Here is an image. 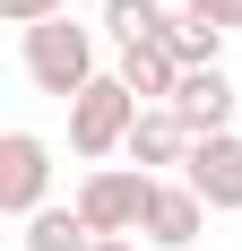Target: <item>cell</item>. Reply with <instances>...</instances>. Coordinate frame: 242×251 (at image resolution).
Here are the masks:
<instances>
[{
	"label": "cell",
	"mask_w": 242,
	"mask_h": 251,
	"mask_svg": "<svg viewBox=\"0 0 242 251\" xmlns=\"http://www.w3.org/2000/svg\"><path fill=\"white\" fill-rule=\"evenodd\" d=\"M147 208H156V174L147 165H96V174L78 182V217L96 234H139Z\"/></svg>",
	"instance_id": "7a4b0ae2"
},
{
	"label": "cell",
	"mask_w": 242,
	"mask_h": 251,
	"mask_svg": "<svg viewBox=\"0 0 242 251\" xmlns=\"http://www.w3.org/2000/svg\"><path fill=\"white\" fill-rule=\"evenodd\" d=\"M191 148H199V130L182 122L173 104H147L139 130H130V165H147V174H156V165H191Z\"/></svg>",
	"instance_id": "52a82bcc"
},
{
	"label": "cell",
	"mask_w": 242,
	"mask_h": 251,
	"mask_svg": "<svg viewBox=\"0 0 242 251\" xmlns=\"http://www.w3.org/2000/svg\"><path fill=\"white\" fill-rule=\"evenodd\" d=\"M191 9H199V18H208V26H225V35H234V26H242V0H191Z\"/></svg>",
	"instance_id": "5bb4252c"
},
{
	"label": "cell",
	"mask_w": 242,
	"mask_h": 251,
	"mask_svg": "<svg viewBox=\"0 0 242 251\" xmlns=\"http://www.w3.org/2000/svg\"><path fill=\"white\" fill-rule=\"evenodd\" d=\"M139 113H147V104L130 96V87H121L113 70H104L96 87H87V96L70 104V148H78V156H113V148H130Z\"/></svg>",
	"instance_id": "3957f363"
},
{
	"label": "cell",
	"mask_w": 242,
	"mask_h": 251,
	"mask_svg": "<svg viewBox=\"0 0 242 251\" xmlns=\"http://www.w3.org/2000/svg\"><path fill=\"white\" fill-rule=\"evenodd\" d=\"M26 78L44 87V96H61V104H78L87 87H96V35L87 26H70V9L61 18H44V26H26Z\"/></svg>",
	"instance_id": "6da1fadb"
},
{
	"label": "cell",
	"mask_w": 242,
	"mask_h": 251,
	"mask_svg": "<svg viewBox=\"0 0 242 251\" xmlns=\"http://www.w3.org/2000/svg\"><path fill=\"white\" fill-rule=\"evenodd\" d=\"M165 52L182 61V70H217V52H225V26H208L199 9H182V18L165 26Z\"/></svg>",
	"instance_id": "8fae6325"
},
{
	"label": "cell",
	"mask_w": 242,
	"mask_h": 251,
	"mask_svg": "<svg viewBox=\"0 0 242 251\" xmlns=\"http://www.w3.org/2000/svg\"><path fill=\"white\" fill-rule=\"evenodd\" d=\"M173 113H182L199 139L225 130V122H234V78H225V70H191V78H182V96H173Z\"/></svg>",
	"instance_id": "9c48e42d"
},
{
	"label": "cell",
	"mask_w": 242,
	"mask_h": 251,
	"mask_svg": "<svg viewBox=\"0 0 242 251\" xmlns=\"http://www.w3.org/2000/svg\"><path fill=\"white\" fill-rule=\"evenodd\" d=\"M61 9H70V0H0L9 26H44V18H61Z\"/></svg>",
	"instance_id": "4fadbf2b"
},
{
	"label": "cell",
	"mask_w": 242,
	"mask_h": 251,
	"mask_svg": "<svg viewBox=\"0 0 242 251\" xmlns=\"http://www.w3.org/2000/svg\"><path fill=\"white\" fill-rule=\"evenodd\" d=\"M113 78H121V87H130L139 104H173L191 70H182V61H173L165 44H130V52H121V70H113Z\"/></svg>",
	"instance_id": "ba28073f"
},
{
	"label": "cell",
	"mask_w": 242,
	"mask_h": 251,
	"mask_svg": "<svg viewBox=\"0 0 242 251\" xmlns=\"http://www.w3.org/2000/svg\"><path fill=\"white\" fill-rule=\"evenodd\" d=\"M165 0H104V35H113V44L121 52H130V44H165Z\"/></svg>",
	"instance_id": "30bf717a"
},
{
	"label": "cell",
	"mask_w": 242,
	"mask_h": 251,
	"mask_svg": "<svg viewBox=\"0 0 242 251\" xmlns=\"http://www.w3.org/2000/svg\"><path fill=\"white\" fill-rule=\"evenodd\" d=\"M199 226H208V200H199L191 182H156V208H147V243L156 251H191L199 243Z\"/></svg>",
	"instance_id": "8992f818"
},
{
	"label": "cell",
	"mask_w": 242,
	"mask_h": 251,
	"mask_svg": "<svg viewBox=\"0 0 242 251\" xmlns=\"http://www.w3.org/2000/svg\"><path fill=\"white\" fill-rule=\"evenodd\" d=\"M96 251H130V234H96Z\"/></svg>",
	"instance_id": "9a60e30c"
},
{
	"label": "cell",
	"mask_w": 242,
	"mask_h": 251,
	"mask_svg": "<svg viewBox=\"0 0 242 251\" xmlns=\"http://www.w3.org/2000/svg\"><path fill=\"white\" fill-rule=\"evenodd\" d=\"M44 191H52V148L35 130H9L0 139V208L9 217H44Z\"/></svg>",
	"instance_id": "277c9868"
},
{
	"label": "cell",
	"mask_w": 242,
	"mask_h": 251,
	"mask_svg": "<svg viewBox=\"0 0 242 251\" xmlns=\"http://www.w3.org/2000/svg\"><path fill=\"white\" fill-rule=\"evenodd\" d=\"M182 182H191L208 208L234 217V208H242V139H234V130H208V139L191 148V165H182Z\"/></svg>",
	"instance_id": "5b68a950"
},
{
	"label": "cell",
	"mask_w": 242,
	"mask_h": 251,
	"mask_svg": "<svg viewBox=\"0 0 242 251\" xmlns=\"http://www.w3.org/2000/svg\"><path fill=\"white\" fill-rule=\"evenodd\" d=\"M26 251H96V226L70 208H44V217H26Z\"/></svg>",
	"instance_id": "7c38bea8"
}]
</instances>
